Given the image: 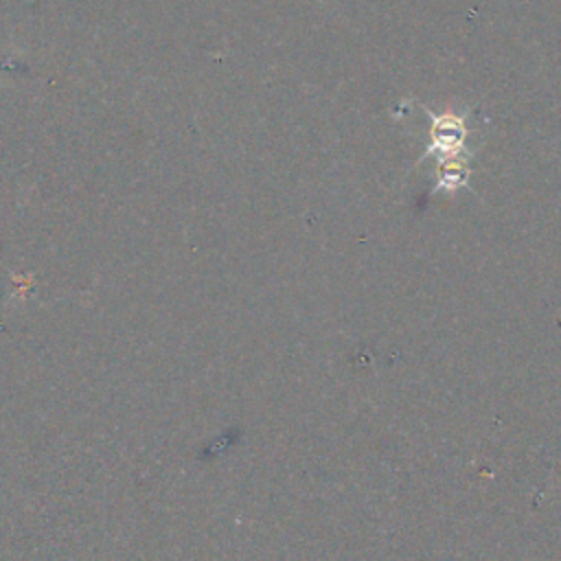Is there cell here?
Returning a JSON list of instances; mask_svg holds the SVG:
<instances>
[{
    "label": "cell",
    "instance_id": "cell-1",
    "mask_svg": "<svg viewBox=\"0 0 561 561\" xmlns=\"http://www.w3.org/2000/svg\"><path fill=\"white\" fill-rule=\"evenodd\" d=\"M427 121V142L423 158L419 160H434L436 162V180L432 186V195L447 193L454 195L456 191L469 188L471 162L480 147V129L471 127V114L465 112H443L434 114L427 107H421Z\"/></svg>",
    "mask_w": 561,
    "mask_h": 561
}]
</instances>
